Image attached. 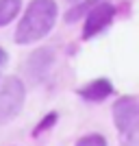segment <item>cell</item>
I'll list each match as a JSON object with an SVG mask.
<instances>
[{"label": "cell", "instance_id": "52a82bcc", "mask_svg": "<svg viewBox=\"0 0 139 146\" xmlns=\"http://www.w3.org/2000/svg\"><path fill=\"white\" fill-rule=\"evenodd\" d=\"M22 9V0H0V26L11 24Z\"/></svg>", "mask_w": 139, "mask_h": 146}, {"label": "cell", "instance_id": "277c9868", "mask_svg": "<svg viewBox=\"0 0 139 146\" xmlns=\"http://www.w3.org/2000/svg\"><path fill=\"white\" fill-rule=\"evenodd\" d=\"M115 18V7L107 0H100L85 13V24H83V39H91L98 33H102Z\"/></svg>", "mask_w": 139, "mask_h": 146}, {"label": "cell", "instance_id": "6da1fadb", "mask_svg": "<svg viewBox=\"0 0 139 146\" xmlns=\"http://www.w3.org/2000/svg\"><path fill=\"white\" fill-rule=\"evenodd\" d=\"M57 15H59V7L55 0H30L22 20L18 22L15 42L26 46V44H35L37 39H43L52 31Z\"/></svg>", "mask_w": 139, "mask_h": 146}, {"label": "cell", "instance_id": "8fae6325", "mask_svg": "<svg viewBox=\"0 0 139 146\" xmlns=\"http://www.w3.org/2000/svg\"><path fill=\"white\" fill-rule=\"evenodd\" d=\"M9 63V52H7L5 48H0V72H2V68Z\"/></svg>", "mask_w": 139, "mask_h": 146}, {"label": "cell", "instance_id": "5b68a950", "mask_svg": "<svg viewBox=\"0 0 139 146\" xmlns=\"http://www.w3.org/2000/svg\"><path fill=\"white\" fill-rule=\"evenodd\" d=\"M55 63V50L52 48H37L26 61V74L30 79L39 83L46 79V74L50 72V68Z\"/></svg>", "mask_w": 139, "mask_h": 146}, {"label": "cell", "instance_id": "3957f363", "mask_svg": "<svg viewBox=\"0 0 139 146\" xmlns=\"http://www.w3.org/2000/svg\"><path fill=\"white\" fill-rule=\"evenodd\" d=\"M26 100V90L22 79L7 76L0 83V122H9L18 116Z\"/></svg>", "mask_w": 139, "mask_h": 146}, {"label": "cell", "instance_id": "30bf717a", "mask_svg": "<svg viewBox=\"0 0 139 146\" xmlns=\"http://www.w3.org/2000/svg\"><path fill=\"white\" fill-rule=\"evenodd\" d=\"M74 146H107V137L100 133H89V135H83Z\"/></svg>", "mask_w": 139, "mask_h": 146}, {"label": "cell", "instance_id": "8992f818", "mask_svg": "<svg viewBox=\"0 0 139 146\" xmlns=\"http://www.w3.org/2000/svg\"><path fill=\"white\" fill-rule=\"evenodd\" d=\"M111 94H113V83L109 79H96L87 85L78 87V96L89 103H100L104 98H109Z\"/></svg>", "mask_w": 139, "mask_h": 146}, {"label": "cell", "instance_id": "9c48e42d", "mask_svg": "<svg viewBox=\"0 0 139 146\" xmlns=\"http://www.w3.org/2000/svg\"><path fill=\"white\" fill-rule=\"evenodd\" d=\"M57 118H59V113H57V111H50V113H46V116H43V120L39 122V124H37V129L33 131V137H39L43 131H50V129L55 127Z\"/></svg>", "mask_w": 139, "mask_h": 146}, {"label": "cell", "instance_id": "ba28073f", "mask_svg": "<svg viewBox=\"0 0 139 146\" xmlns=\"http://www.w3.org/2000/svg\"><path fill=\"white\" fill-rule=\"evenodd\" d=\"M96 2H100V0H78V2H74L72 9H67V13H65V22H78V20H83L85 13L89 11Z\"/></svg>", "mask_w": 139, "mask_h": 146}, {"label": "cell", "instance_id": "7a4b0ae2", "mask_svg": "<svg viewBox=\"0 0 139 146\" xmlns=\"http://www.w3.org/2000/svg\"><path fill=\"white\" fill-rule=\"evenodd\" d=\"M113 122L122 146H139V100L122 96L113 103Z\"/></svg>", "mask_w": 139, "mask_h": 146}, {"label": "cell", "instance_id": "7c38bea8", "mask_svg": "<svg viewBox=\"0 0 139 146\" xmlns=\"http://www.w3.org/2000/svg\"><path fill=\"white\" fill-rule=\"evenodd\" d=\"M67 2H70V5H74V2H78V0H67Z\"/></svg>", "mask_w": 139, "mask_h": 146}]
</instances>
